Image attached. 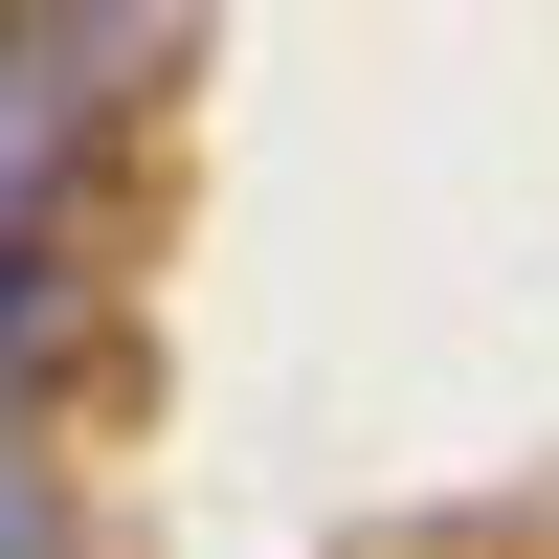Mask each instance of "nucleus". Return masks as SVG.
Wrapping results in <instances>:
<instances>
[{"label": "nucleus", "mask_w": 559, "mask_h": 559, "mask_svg": "<svg viewBox=\"0 0 559 559\" xmlns=\"http://www.w3.org/2000/svg\"><path fill=\"white\" fill-rule=\"evenodd\" d=\"M90 68H112V45H45V23H0V247H23V224H45V179H68Z\"/></svg>", "instance_id": "nucleus-1"}, {"label": "nucleus", "mask_w": 559, "mask_h": 559, "mask_svg": "<svg viewBox=\"0 0 559 559\" xmlns=\"http://www.w3.org/2000/svg\"><path fill=\"white\" fill-rule=\"evenodd\" d=\"M23 358H68V269L0 247V403H23Z\"/></svg>", "instance_id": "nucleus-2"}, {"label": "nucleus", "mask_w": 559, "mask_h": 559, "mask_svg": "<svg viewBox=\"0 0 559 559\" xmlns=\"http://www.w3.org/2000/svg\"><path fill=\"white\" fill-rule=\"evenodd\" d=\"M0 559H68V515H45V471L0 448Z\"/></svg>", "instance_id": "nucleus-3"}]
</instances>
